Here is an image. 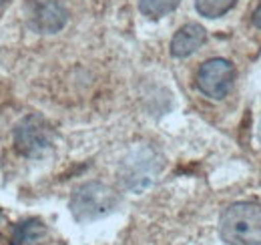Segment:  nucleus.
I'll use <instances>...</instances> for the list:
<instances>
[{
  "mask_svg": "<svg viewBox=\"0 0 261 245\" xmlns=\"http://www.w3.org/2000/svg\"><path fill=\"white\" fill-rule=\"evenodd\" d=\"M219 235L227 245H261V205H229L219 219Z\"/></svg>",
  "mask_w": 261,
  "mask_h": 245,
  "instance_id": "1",
  "label": "nucleus"
},
{
  "mask_svg": "<svg viewBox=\"0 0 261 245\" xmlns=\"http://www.w3.org/2000/svg\"><path fill=\"white\" fill-rule=\"evenodd\" d=\"M119 203H121V197L113 187L91 181L74 189L70 197V213L79 223H93L115 213Z\"/></svg>",
  "mask_w": 261,
  "mask_h": 245,
  "instance_id": "2",
  "label": "nucleus"
},
{
  "mask_svg": "<svg viewBox=\"0 0 261 245\" xmlns=\"http://www.w3.org/2000/svg\"><path fill=\"white\" fill-rule=\"evenodd\" d=\"M161 169H163V159L159 157V153L147 145H141L130 149L129 155L123 159L119 175L129 191L141 193L155 181Z\"/></svg>",
  "mask_w": 261,
  "mask_h": 245,
  "instance_id": "3",
  "label": "nucleus"
},
{
  "mask_svg": "<svg viewBox=\"0 0 261 245\" xmlns=\"http://www.w3.org/2000/svg\"><path fill=\"white\" fill-rule=\"evenodd\" d=\"M53 143H55V131L40 115H27L14 127V145L18 153L29 159H38L46 155Z\"/></svg>",
  "mask_w": 261,
  "mask_h": 245,
  "instance_id": "4",
  "label": "nucleus"
},
{
  "mask_svg": "<svg viewBox=\"0 0 261 245\" xmlns=\"http://www.w3.org/2000/svg\"><path fill=\"white\" fill-rule=\"evenodd\" d=\"M235 70L233 64L225 59H211L207 61L197 72V87L209 99H223L233 87Z\"/></svg>",
  "mask_w": 261,
  "mask_h": 245,
  "instance_id": "5",
  "label": "nucleus"
},
{
  "mask_svg": "<svg viewBox=\"0 0 261 245\" xmlns=\"http://www.w3.org/2000/svg\"><path fill=\"white\" fill-rule=\"evenodd\" d=\"M68 22V12L59 0H34L29 10V27L34 32L55 34Z\"/></svg>",
  "mask_w": 261,
  "mask_h": 245,
  "instance_id": "6",
  "label": "nucleus"
},
{
  "mask_svg": "<svg viewBox=\"0 0 261 245\" xmlns=\"http://www.w3.org/2000/svg\"><path fill=\"white\" fill-rule=\"evenodd\" d=\"M207 40V32L201 24L189 22L185 27H181L175 32L173 40H171V55L175 59H185L191 57L197 48Z\"/></svg>",
  "mask_w": 261,
  "mask_h": 245,
  "instance_id": "7",
  "label": "nucleus"
},
{
  "mask_svg": "<svg viewBox=\"0 0 261 245\" xmlns=\"http://www.w3.org/2000/svg\"><path fill=\"white\" fill-rule=\"evenodd\" d=\"M46 235V227L38 219H27L12 229L10 245H40Z\"/></svg>",
  "mask_w": 261,
  "mask_h": 245,
  "instance_id": "8",
  "label": "nucleus"
},
{
  "mask_svg": "<svg viewBox=\"0 0 261 245\" xmlns=\"http://www.w3.org/2000/svg\"><path fill=\"white\" fill-rule=\"evenodd\" d=\"M179 4H181V0H139V10L147 18L157 20V18L167 16L169 12H173Z\"/></svg>",
  "mask_w": 261,
  "mask_h": 245,
  "instance_id": "9",
  "label": "nucleus"
},
{
  "mask_svg": "<svg viewBox=\"0 0 261 245\" xmlns=\"http://www.w3.org/2000/svg\"><path fill=\"white\" fill-rule=\"evenodd\" d=\"M237 0H195L197 12L205 18H219L235 6Z\"/></svg>",
  "mask_w": 261,
  "mask_h": 245,
  "instance_id": "10",
  "label": "nucleus"
},
{
  "mask_svg": "<svg viewBox=\"0 0 261 245\" xmlns=\"http://www.w3.org/2000/svg\"><path fill=\"white\" fill-rule=\"evenodd\" d=\"M253 24H255L257 29H261V6L253 12Z\"/></svg>",
  "mask_w": 261,
  "mask_h": 245,
  "instance_id": "11",
  "label": "nucleus"
},
{
  "mask_svg": "<svg viewBox=\"0 0 261 245\" xmlns=\"http://www.w3.org/2000/svg\"><path fill=\"white\" fill-rule=\"evenodd\" d=\"M8 2H10V0H0V16H2V12H4V8L8 6Z\"/></svg>",
  "mask_w": 261,
  "mask_h": 245,
  "instance_id": "12",
  "label": "nucleus"
},
{
  "mask_svg": "<svg viewBox=\"0 0 261 245\" xmlns=\"http://www.w3.org/2000/svg\"><path fill=\"white\" fill-rule=\"evenodd\" d=\"M257 139H259V143H261V122H259V127H257Z\"/></svg>",
  "mask_w": 261,
  "mask_h": 245,
  "instance_id": "13",
  "label": "nucleus"
},
{
  "mask_svg": "<svg viewBox=\"0 0 261 245\" xmlns=\"http://www.w3.org/2000/svg\"><path fill=\"white\" fill-rule=\"evenodd\" d=\"M0 219H2V213H0Z\"/></svg>",
  "mask_w": 261,
  "mask_h": 245,
  "instance_id": "14",
  "label": "nucleus"
}]
</instances>
